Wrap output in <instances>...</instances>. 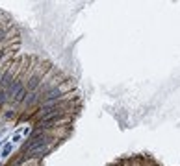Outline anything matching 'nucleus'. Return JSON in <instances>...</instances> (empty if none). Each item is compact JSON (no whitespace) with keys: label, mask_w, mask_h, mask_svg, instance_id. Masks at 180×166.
Instances as JSON below:
<instances>
[{"label":"nucleus","mask_w":180,"mask_h":166,"mask_svg":"<svg viewBox=\"0 0 180 166\" xmlns=\"http://www.w3.org/2000/svg\"><path fill=\"white\" fill-rule=\"evenodd\" d=\"M11 153H13V144H11V142H6V144L2 146V150H0V157H2V159H8Z\"/></svg>","instance_id":"obj_1"}]
</instances>
